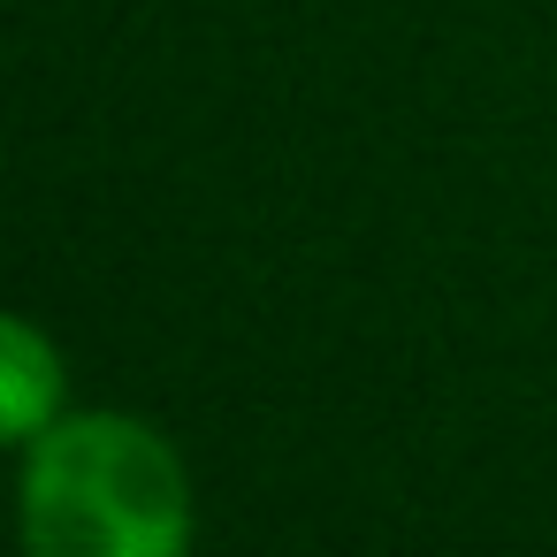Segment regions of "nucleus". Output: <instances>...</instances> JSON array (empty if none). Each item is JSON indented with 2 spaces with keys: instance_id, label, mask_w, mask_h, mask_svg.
Wrapping results in <instances>:
<instances>
[{
  "instance_id": "obj_1",
  "label": "nucleus",
  "mask_w": 557,
  "mask_h": 557,
  "mask_svg": "<svg viewBox=\"0 0 557 557\" xmlns=\"http://www.w3.org/2000/svg\"><path fill=\"white\" fill-rule=\"evenodd\" d=\"M32 557H184L191 481L176 450L123 412H77L32 435L24 466Z\"/></svg>"
},
{
  "instance_id": "obj_2",
  "label": "nucleus",
  "mask_w": 557,
  "mask_h": 557,
  "mask_svg": "<svg viewBox=\"0 0 557 557\" xmlns=\"http://www.w3.org/2000/svg\"><path fill=\"white\" fill-rule=\"evenodd\" d=\"M54 397H62V359L39 344L32 321H9L0 329V428L32 443L39 428H54Z\"/></svg>"
}]
</instances>
